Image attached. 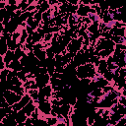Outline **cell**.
Segmentation results:
<instances>
[{"instance_id":"cell-28","label":"cell","mask_w":126,"mask_h":126,"mask_svg":"<svg viewBox=\"0 0 126 126\" xmlns=\"http://www.w3.org/2000/svg\"><path fill=\"white\" fill-rule=\"evenodd\" d=\"M25 30H26V32H28V34H29V35H31V34H32V32H33V31H32V28H30L29 26H26V27H25Z\"/></svg>"},{"instance_id":"cell-8","label":"cell","mask_w":126,"mask_h":126,"mask_svg":"<svg viewBox=\"0 0 126 126\" xmlns=\"http://www.w3.org/2000/svg\"><path fill=\"white\" fill-rule=\"evenodd\" d=\"M7 51H8V47L6 43V38L4 35H0V55L4 56Z\"/></svg>"},{"instance_id":"cell-3","label":"cell","mask_w":126,"mask_h":126,"mask_svg":"<svg viewBox=\"0 0 126 126\" xmlns=\"http://www.w3.org/2000/svg\"><path fill=\"white\" fill-rule=\"evenodd\" d=\"M50 80V76L48 74H44V75H37L34 78V83L37 89H42L43 87H45L46 85H48Z\"/></svg>"},{"instance_id":"cell-30","label":"cell","mask_w":126,"mask_h":126,"mask_svg":"<svg viewBox=\"0 0 126 126\" xmlns=\"http://www.w3.org/2000/svg\"><path fill=\"white\" fill-rule=\"evenodd\" d=\"M2 119H3V117H1V116H0V122H2Z\"/></svg>"},{"instance_id":"cell-23","label":"cell","mask_w":126,"mask_h":126,"mask_svg":"<svg viewBox=\"0 0 126 126\" xmlns=\"http://www.w3.org/2000/svg\"><path fill=\"white\" fill-rule=\"evenodd\" d=\"M46 122L48 123L49 126H54V125L57 123V118H56V117H50V118H47V119H46Z\"/></svg>"},{"instance_id":"cell-5","label":"cell","mask_w":126,"mask_h":126,"mask_svg":"<svg viewBox=\"0 0 126 126\" xmlns=\"http://www.w3.org/2000/svg\"><path fill=\"white\" fill-rule=\"evenodd\" d=\"M80 7L77 9V11H76V13L80 16V17H83V18H85L87 15H89V12H90V9H91V7L90 6H87V5H84V4H82L81 2H80Z\"/></svg>"},{"instance_id":"cell-17","label":"cell","mask_w":126,"mask_h":126,"mask_svg":"<svg viewBox=\"0 0 126 126\" xmlns=\"http://www.w3.org/2000/svg\"><path fill=\"white\" fill-rule=\"evenodd\" d=\"M89 95L92 96V97H98V98H99L100 96H103L104 94H103V92H102L101 89H95V90L92 91V92L89 94Z\"/></svg>"},{"instance_id":"cell-20","label":"cell","mask_w":126,"mask_h":126,"mask_svg":"<svg viewBox=\"0 0 126 126\" xmlns=\"http://www.w3.org/2000/svg\"><path fill=\"white\" fill-rule=\"evenodd\" d=\"M17 78L20 80V81H22V82H27L28 81V79H27V74L22 70V71H19L18 73H17Z\"/></svg>"},{"instance_id":"cell-13","label":"cell","mask_w":126,"mask_h":126,"mask_svg":"<svg viewBox=\"0 0 126 126\" xmlns=\"http://www.w3.org/2000/svg\"><path fill=\"white\" fill-rule=\"evenodd\" d=\"M98 26H99V23H98L97 21H95V22H93V23L87 28V30H88V32H91V34H93V33H95V32H98Z\"/></svg>"},{"instance_id":"cell-1","label":"cell","mask_w":126,"mask_h":126,"mask_svg":"<svg viewBox=\"0 0 126 126\" xmlns=\"http://www.w3.org/2000/svg\"><path fill=\"white\" fill-rule=\"evenodd\" d=\"M82 46H83V37L82 36H80L78 38H72L66 47V51L75 54L79 50H81Z\"/></svg>"},{"instance_id":"cell-18","label":"cell","mask_w":126,"mask_h":126,"mask_svg":"<svg viewBox=\"0 0 126 126\" xmlns=\"http://www.w3.org/2000/svg\"><path fill=\"white\" fill-rule=\"evenodd\" d=\"M31 36H32V42L33 44H35V43H39V41H40L41 38H42V36L39 35V33H38L37 32H33Z\"/></svg>"},{"instance_id":"cell-29","label":"cell","mask_w":126,"mask_h":126,"mask_svg":"<svg viewBox=\"0 0 126 126\" xmlns=\"http://www.w3.org/2000/svg\"><path fill=\"white\" fill-rule=\"evenodd\" d=\"M0 126H5V125L3 124V122H0Z\"/></svg>"},{"instance_id":"cell-25","label":"cell","mask_w":126,"mask_h":126,"mask_svg":"<svg viewBox=\"0 0 126 126\" xmlns=\"http://www.w3.org/2000/svg\"><path fill=\"white\" fill-rule=\"evenodd\" d=\"M52 36H53V33H46L44 36H43V40L45 41V42H47V41H50L51 39H52Z\"/></svg>"},{"instance_id":"cell-10","label":"cell","mask_w":126,"mask_h":126,"mask_svg":"<svg viewBox=\"0 0 126 126\" xmlns=\"http://www.w3.org/2000/svg\"><path fill=\"white\" fill-rule=\"evenodd\" d=\"M38 90H40V91L42 92V94H43V95L46 97V99H47L48 97L52 96L53 90H52V88H51V86H50V85H46V86H45V87H43L42 89H38Z\"/></svg>"},{"instance_id":"cell-14","label":"cell","mask_w":126,"mask_h":126,"mask_svg":"<svg viewBox=\"0 0 126 126\" xmlns=\"http://www.w3.org/2000/svg\"><path fill=\"white\" fill-rule=\"evenodd\" d=\"M33 52V55L35 56V58L39 61H42L44 59H46V54H45V51L42 50V49H39V50H34L32 51Z\"/></svg>"},{"instance_id":"cell-7","label":"cell","mask_w":126,"mask_h":126,"mask_svg":"<svg viewBox=\"0 0 126 126\" xmlns=\"http://www.w3.org/2000/svg\"><path fill=\"white\" fill-rule=\"evenodd\" d=\"M14 118H15V120H16V122H17L18 124H23V123H25V121H26V119L28 118V116L26 115V113L24 112V110L21 109V110L17 111V113H16V115L14 116Z\"/></svg>"},{"instance_id":"cell-16","label":"cell","mask_w":126,"mask_h":126,"mask_svg":"<svg viewBox=\"0 0 126 126\" xmlns=\"http://www.w3.org/2000/svg\"><path fill=\"white\" fill-rule=\"evenodd\" d=\"M24 55H26V53L22 50V47H18V48L14 51V60H19V61H20V59H21Z\"/></svg>"},{"instance_id":"cell-26","label":"cell","mask_w":126,"mask_h":126,"mask_svg":"<svg viewBox=\"0 0 126 126\" xmlns=\"http://www.w3.org/2000/svg\"><path fill=\"white\" fill-rule=\"evenodd\" d=\"M6 115H7V112H6V108H4V107H0V116L4 118Z\"/></svg>"},{"instance_id":"cell-31","label":"cell","mask_w":126,"mask_h":126,"mask_svg":"<svg viewBox=\"0 0 126 126\" xmlns=\"http://www.w3.org/2000/svg\"><path fill=\"white\" fill-rule=\"evenodd\" d=\"M0 82H1V79H0Z\"/></svg>"},{"instance_id":"cell-24","label":"cell","mask_w":126,"mask_h":126,"mask_svg":"<svg viewBox=\"0 0 126 126\" xmlns=\"http://www.w3.org/2000/svg\"><path fill=\"white\" fill-rule=\"evenodd\" d=\"M20 36H21V32H14V33L11 34V38L14 41H16V42H17L18 39H20Z\"/></svg>"},{"instance_id":"cell-4","label":"cell","mask_w":126,"mask_h":126,"mask_svg":"<svg viewBox=\"0 0 126 126\" xmlns=\"http://www.w3.org/2000/svg\"><path fill=\"white\" fill-rule=\"evenodd\" d=\"M51 106H52V104H51L47 99H45L44 101H41V102H38V103H37L38 111L42 112V113L45 114V115L50 114V112H51Z\"/></svg>"},{"instance_id":"cell-22","label":"cell","mask_w":126,"mask_h":126,"mask_svg":"<svg viewBox=\"0 0 126 126\" xmlns=\"http://www.w3.org/2000/svg\"><path fill=\"white\" fill-rule=\"evenodd\" d=\"M41 19H42V13H40V12L36 11V12H35V14L33 15V20H34V21H36L37 23H39V22L41 21Z\"/></svg>"},{"instance_id":"cell-19","label":"cell","mask_w":126,"mask_h":126,"mask_svg":"<svg viewBox=\"0 0 126 126\" xmlns=\"http://www.w3.org/2000/svg\"><path fill=\"white\" fill-rule=\"evenodd\" d=\"M102 78L103 79H105L106 81H108V82H110V81H112V79H113V71H109V70H106L103 74H102Z\"/></svg>"},{"instance_id":"cell-21","label":"cell","mask_w":126,"mask_h":126,"mask_svg":"<svg viewBox=\"0 0 126 126\" xmlns=\"http://www.w3.org/2000/svg\"><path fill=\"white\" fill-rule=\"evenodd\" d=\"M11 82H12V85L13 86H18V87H22V85H23V83H22V81H20L17 77H14V78H12V80H11Z\"/></svg>"},{"instance_id":"cell-15","label":"cell","mask_w":126,"mask_h":126,"mask_svg":"<svg viewBox=\"0 0 126 126\" xmlns=\"http://www.w3.org/2000/svg\"><path fill=\"white\" fill-rule=\"evenodd\" d=\"M35 7H36V10H37L38 12H40V13H44V12H46V11L49 9L50 5L48 4L47 1H42V3H41L39 6H35Z\"/></svg>"},{"instance_id":"cell-2","label":"cell","mask_w":126,"mask_h":126,"mask_svg":"<svg viewBox=\"0 0 126 126\" xmlns=\"http://www.w3.org/2000/svg\"><path fill=\"white\" fill-rule=\"evenodd\" d=\"M3 97L5 98L6 102H7L10 106H12L13 104H15L16 102H18V101L22 98L21 95L16 94L15 93H13V92L10 91V90H6V91L4 92V94H3Z\"/></svg>"},{"instance_id":"cell-27","label":"cell","mask_w":126,"mask_h":126,"mask_svg":"<svg viewBox=\"0 0 126 126\" xmlns=\"http://www.w3.org/2000/svg\"><path fill=\"white\" fill-rule=\"evenodd\" d=\"M6 67H5V63L3 62V57L0 55V72L2 71V70H4Z\"/></svg>"},{"instance_id":"cell-11","label":"cell","mask_w":126,"mask_h":126,"mask_svg":"<svg viewBox=\"0 0 126 126\" xmlns=\"http://www.w3.org/2000/svg\"><path fill=\"white\" fill-rule=\"evenodd\" d=\"M94 83H95V85H96V87H97L98 89H102V88H104V87H106V86H109V82L106 81L105 79H103L102 77H98V78L94 81Z\"/></svg>"},{"instance_id":"cell-6","label":"cell","mask_w":126,"mask_h":126,"mask_svg":"<svg viewBox=\"0 0 126 126\" xmlns=\"http://www.w3.org/2000/svg\"><path fill=\"white\" fill-rule=\"evenodd\" d=\"M35 109H36V107H35V105H34L32 99H31V101H30L26 106H24V108H23L24 112L26 113V115H27L28 117H31V114H32Z\"/></svg>"},{"instance_id":"cell-9","label":"cell","mask_w":126,"mask_h":126,"mask_svg":"<svg viewBox=\"0 0 126 126\" xmlns=\"http://www.w3.org/2000/svg\"><path fill=\"white\" fill-rule=\"evenodd\" d=\"M106 70H107L106 60L105 59H99V62H98V65H97V73L102 75Z\"/></svg>"},{"instance_id":"cell-12","label":"cell","mask_w":126,"mask_h":126,"mask_svg":"<svg viewBox=\"0 0 126 126\" xmlns=\"http://www.w3.org/2000/svg\"><path fill=\"white\" fill-rule=\"evenodd\" d=\"M13 60H14V51L8 50L3 57V62L5 63V65H7V64L11 63Z\"/></svg>"}]
</instances>
